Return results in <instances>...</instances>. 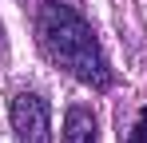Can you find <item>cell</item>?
<instances>
[{"label": "cell", "instance_id": "obj_1", "mask_svg": "<svg viewBox=\"0 0 147 143\" xmlns=\"http://www.w3.org/2000/svg\"><path fill=\"white\" fill-rule=\"evenodd\" d=\"M36 40L52 64L64 68L72 80H80L84 88H96V92L111 88V68H107V56L99 48V36L80 16L76 4L44 0L36 12Z\"/></svg>", "mask_w": 147, "mask_h": 143}, {"label": "cell", "instance_id": "obj_2", "mask_svg": "<svg viewBox=\"0 0 147 143\" xmlns=\"http://www.w3.org/2000/svg\"><path fill=\"white\" fill-rule=\"evenodd\" d=\"M12 131H16V143H52L48 99L36 92H16V99H12Z\"/></svg>", "mask_w": 147, "mask_h": 143}, {"label": "cell", "instance_id": "obj_3", "mask_svg": "<svg viewBox=\"0 0 147 143\" xmlns=\"http://www.w3.org/2000/svg\"><path fill=\"white\" fill-rule=\"evenodd\" d=\"M64 143H99L96 135V115L88 107H68L64 119Z\"/></svg>", "mask_w": 147, "mask_h": 143}, {"label": "cell", "instance_id": "obj_4", "mask_svg": "<svg viewBox=\"0 0 147 143\" xmlns=\"http://www.w3.org/2000/svg\"><path fill=\"white\" fill-rule=\"evenodd\" d=\"M127 143H147V107L139 111V119H135V127L127 131Z\"/></svg>", "mask_w": 147, "mask_h": 143}, {"label": "cell", "instance_id": "obj_5", "mask_svg": "<svg viewBox=\"0 0 147 143\" xmlns=\"http://www.w3.org/2000/svg\"><path fill=\"white\" fill-rule=\"evenodd\" d=\"M0 52H4V32H0Z\"/></svg>", "mask_w": 147, "mask_h": 143}]
</instances>
